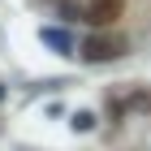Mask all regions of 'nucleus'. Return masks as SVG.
<instances>
[{
  "mask_svg": "<svg viewBox=\"0 0 151 151\" xmlns=\"http://www.w3.org/2000/svg\"><path fill=\"white\" fill-rule=\"evenodd\" d=\"M43 43L56 47V52H69V35H65V30H52V26L43 30Z\"/></svg>",
  "mask_w": 151,
  "mask_h": 151,
  "instance_id": "obj_3",
  "label": "nucleus"
},
{
  "mask_svg": "<svg viewBox=\"0 0 151 151\" xmlns=\"http://www.w3.org/2000/svg\"><path fill=\"white\" fill-rule=\"evenodd\" d=\"M129 52V39L116 35V30H99V35H91L86 43H82V56L91 60V65H108V60H121Z\"/></svg>",
  "mask_w": 151,
  "mask_h": 151,
  "instance_id": "obj_1",
  "label": "nucleus"
},
{
  "mask_svg": "<svg viewBox=\"0 0 151 151\" xmlns=\"http://www.w3.org/2000/svg\"><path fill=\"white\" fill-rule=\"evenodd\" d=\"M125 17V0H86V22H95L99 30L116 26Z\"/></svg>",
  "mask_w": 151,
  "mask_h": 151,
  "instance_id": "obj_2",
  "label": "nucleus"
}]
</instances>
